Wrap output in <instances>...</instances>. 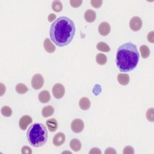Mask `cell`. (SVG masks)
<instances>
[{"label":"cell","mask_w":154,"mask_h":154,"mask_svg":"<svg viewBox=\"0 0 154 154\" xmlns=\"http://www.w3.org/2000/svg\"><path fill=\"white\" fill-rule=\"evenodd\" d=\"M75 34L73 21L66 16L57 19L52 24L49 31L51 40L56 46L63 47L72 42Z\"/></svg>","instance_id":"6da1fadb"},{"label":"cell","mask_w":154,"mask_h":154,"mask_svg":"<svg viewBox=\"0 0 154 154\" xmlns=\"http://www.w3.org/2000/svg\"><path fill=\"white\" fill-rule=\"evenodd\" d=\"M140 60V53L133 42H126L118 48L116 63L120 72H129L137 68Z\"/></svg>","instance_id":"7a4b0ae2"},{"label":"cell","mask_w":154,"mask_h":154,"mask_svg":"<svg viewBox=\"0 0 154 154\" xmlns=\"http://www.w3.org/2000/svg\"><path fill=\"white\" fill-rule=\"evenodd\" d=\"M26 135L29 143L34 147L42 146L48 140L46 127L40 123H35L29 126Z\"/></svg>","instance_id":"3957f363"},{"label":"cell","mask_w":154,"mask_h":154,"mask_svg":"<svg viewBox=\"0 0 154 154\" xmlns=\"http://www.w3.org/2000/svg\"><path fill=\"white\" fill-rule=\"evenodd\" d=\"M53 94L57 100L62 99L65 95V87L61 83H56L53 87Z\"/></svg>","instance_id":"277c9868"},{"label":"cell","mask_w":154,"mask_h":154,"mask_svg":"<svg viewBox=\"0 0 154 154\" xmlns=\"http://www.w3.org/2000/svg\"><path fill=\"white\" fill-rule=\"evenodd\" d=\"M32 87L34 89L37 90L39 89L43 86L44 85V78L41 74H35L33 75L32 79Z\"/></svg>","instance_id":"5b68a950"},{"label":"cell","mask_w":154,"mask_h":154,"mask_svg":"<svg viewBox=\"0 0 154 154\" xmlns=\"http://www.w3.org/2000/svg\"><path fill=\"white\" fill-rule=\"evenodd\" d=\"M143 26V20L138 16H134L130 21V27L133 31H140Z\"/></svg>","instance_id":"8992f818"},{"label":"cell","mask_w":154,"mask_h":154,"mask_svg":"<svg viewBox=\"0 0 154 154\" xmlns=\"http://www.w3.org/2000/svg\"><path fill=\"white\" fill-rule=\"evenodd\" d=\"M71 130L75 133H81L84 130V123L81 119H75L71 123Z\"/></svg>","instance_id":"52a82bcc"},{"label":"cell","mask_w":154,"mask_h":154,"mask_svg":"<svg viewBox=\"0 0 154 154\" xmlns=\"http://www.w3.org/2000/svg\"><path fill=\"white\" fill-rule=\"evenodd\" d=\"M32 122V119L31 116L28 115L23 116L19 119V127L22 130H26L28 128V126L31 124Z\"/></svg>","instance_id":"ba28073f"},{"label":"cell","mask_w":154,"mask_h":154,"mask_svg":"<svg viewBox=\"0 0 154 154\" xmlns=\"http://www.w3.org/2000/svg\"><path fill=\"white\" fill-rule=\"evenodd\" d=\"M110 25L109 24L106 22H103L100 24L98 27V32L100 34L103 36H106V35H108L110 32Z\"/></svg>","instance_id":"9c48e42d"},{"label":"cell","mask_w":154,"mask_h":154,"mask_svg":"<svg viewBox=\"0 0 154 154\" xmlns=\"http://www.w3.org/2000/svg\"><path fill=\"white\" fill-rule=\"evenodd\" d=\"M66 141V137L65 134L63 133H58L55 135V137H53V143L56 146H60L63 145Z\"/></svg>","instance_id":"30bf717a"},{"label":"cell","mask_w":154,"mask_h":154,"mask_svg":"<svg viewBox=\"0 0 154 154\" xmlns=\"http://www.w3.org/2000/svg\"><path fill=\"white\" fill-rule=\"evenodd\" d=\"M43 46L45 50L49 53H53L56 51V46H54V44L51 42L49 38H46L43 42Z\"/></svg>","instance_id":"8fae6325"},{"label":"cell","mask_w":154,"mask_h":154,"mask_svg":"<svg viewBox=\"0 0 154 154\" xmlns=\"http://www.w3.org/2000/svg\"><path fill=\"white\" fill-rule=\"evenodd\" d=\"M85 20L87 23H93L96 19V13L95 11L92 10V9H88L86 11L84 14Z\"/></svg>","instance_id":"7c38bea8"},{"label":"cell","mask_w":154,"mask_h":154,"mask_svg":"<svg viewBox=\"0 0 154 154\" xmlns=\"http://www.w3.org/2000/svg\"><path fill=\"white\" fill-rule=\"evenodd\" d=\"M117 80L122 86H126L130 82V75L127 73H119L117 75Z\"/></svg>","instance_id":"4fadbf2b"},{"label":"cell","mask_w":154,"mask_h":154,"mask_svg":"<svg viewBox=\"0 0 154 154\" xmlns=\"http://www.w3.org/2000/svg\"><path fill=\"white\" fill-rule=\"evenodd\" d=\"M51 99L50 93L47 90H43L40 93H38V100L42 103H46L49 102Z\"/></svg>","instance_id":"5bb4252c"},{"label":"cell","mask_w":154,"mask_h":154,"mask_svg":"<svg viewBox=\"0 0 154 154\" xmlns=\"http://www.w3.org/2000/svg\"><path fill=\"white\" fill-rule=\"evenodd\" d=\"M79 105L81 109H82V110H87V109L90 108L91 103H90V100L87 97H82L79 100Z\"/></svg>","instance_id":"9a60e30c"},{"label":"cell","mask_w":154,"mask_h":154,"mask_svg":"<svg viewBox=\"0 0 154 154\" xmlns=\"http://www.w3.org/2000/svg\"><path fill=\"white\" fill-rule=\"evenodd\" d=\"M46 126L50 132H55L58 129V122L56 119H49L46 121Z\"/></svg>","instance_id":"2e32d148"},{"label":"cell","mask_w":154,"mask_h":154,"mask_svg":"<svg viewBox=\"0 0 154 154\" xmlns=\"http://www.w3.org/2000/svg\"><path fill=\"white\" fill-rule=\"evenodd\" d=\"M69 146L75 152H79L82 148V143L78 139H72L69 143Z\"/></svg>","instance_id":"e0dca14e"},{"label":"cell","mask_w":154,"mask_h":154,"mask_svg":"<svg viewBox=\"0 0 154 154\" xmlns=\"http://www.w3.org/2000/svg\"><path fill=\"white\" fill-rule=\"evenodd\" d=\"M54 111L55 109L54 108H53V106H47L44 107V108L42 109V116L45 118L49 117V116H51L54 113Z\"/></svg>","instance_id":"ac0fdd59"},{"label":"cell","mask_w":154,"mask_h":154,"mask_svg":"<svg viewBox=\"0 0 154 154\" xmlns=\"http://www.w3.org/2000/svg\"><path fill=\"white\" fill-rule=\"evenodd\" d=\"M140 54L142 56V57L143 59H146L150 55V50H149V47L146 45H142V46L140 47Z\"/></svg>","instance_id":"d6986e66"},{"label":"cell","mask_w":154,"mask_h":154,"mask_svg":"<svg viewBox=\"0 0 154 154\" xmlns=\"http://www.w3.org/2000/svg\"><path fill=\"white\" fill-rule=\"evenodd\" d=\"M96 60L99 65H105L107 63V56L103 53H99L96 55Z\"/></svg>","instance_id":"ffe728a7"},{"label":"cell","mask_w":154,"mask_h":154,"mask_svg":"<svg viewBox=\"0 0 154 154\" xmlns=\"http://www.w3.org/2000/svg\"><path fill=\"white\" fill-rule=\"evenodd\" d=\"M96 49H98L99 51L101 52H105V53H108L110 51V47L107 45L106 42H100L96 45Z\"/></svg>","instance_id":"44dd1931"},{"label":"cell","mask_w":154,"mask_h":154,"mask_svg":"<svg viewBox=\"0 0 154 154\" xmlns=\"http://www.w3.org/2000/svg\"><path fill=\"white\" fill-rule=\"evenodd\" d=\"M16 90L19 94H25V93H26L28 92L29 89L23 83H18L16 86Z\"/></svg>","instance_id":"7402d4cb"},{"label":"cell","mask_w":154,"mask_h":154,"mask_svg":"<svg viewBox=\"0 0 154 154\" xmlns=\"http://www.w3.org/2000/svg\"><path fill=\"white\" fill-rule=\"evenodd\" d=\"M52 8L55 12H60L63 10V4L59 0H55L52 3Z\"/></svg>","instance_id":"603a6c76"},{"label":"cell","mask_w":154,"mask_h":154,"mask_svg":"<svg viewBox=\"0 0 154 154\" xmlns=\"http://www.w3.org/2000/svg\"><path fill=\"white\" fill-rule=\"evenodd\" d=\"M1 112H2V115L4 116H5V117H9V116H12V109H11L9 106H3L2 109H1Z\"/></svg>","instance_id":"cb8c5ba5"},{"label":"cell","mask_w":154,"mask_h":154,"mask_svg":"<svg viewBox=\"0 0 154 154\" xmlns=\"http://www.w3.org/2000/svg\"><path fill=\"white\" fill-rule=\"evenodd\" d=\"M154 109L150 108L147 110L146 114V119H148V121L149 122H153L154 121Z\"/></svg>","instance_id":"d4e9b609"},{"label":"cell","mask_w":154,"mask_h":154,"mask_svg":"<svg viewBox=\"0 0 154 154\" xmlns=\"http://www.w3.org/2000/svg\"><path fill=\"white\" fill-rule=\"evenodd\" d=\"M91 5L93 7L96 8V9H99L102 6L103 2V0H92L91 2Z\"/></svg>","instance_id":"484cf974"},{"label":"cell","mask_w":154,"mask_h":154,"mask_svg":"<svg viewBox=\"0 0 154 154\" xmlns=\"http://www.w3.org/2000/svg\"><path fill=\"white\" fill-rule=\"evenodd\" d=\"M69 3L72 7L78 8L82 4V0H70Z\"/></svg>","instance_id":"4316f807"},{"label":"cell","mask_w":154,"mask_h":154,"mask_svg":"<svg viewBox=\"0 0 154 154\" xmlns=\"http://www.w3.org/2000/svg\"><path fill=\"white\" fill-rule=\"evenodd\" d=\"M123 152L124 154H133L134 153V149L130 146H127L124 148Z\"/></svg>","instance_id":"83f0119b"},{"label":"cell","mask_w":154,"mask_h":154,"mask_svg":"<svg viewBox=\"0 0 154 154\" xmlns=\"http://www.w3.org/2000/svg\"><path fill=\"white\" fill-rule=\"evenodd\" d=\"M21 152L23 154H32V149H30L29 147L23 146V148H22Z\"/></svg>","instance_id":"f1b7e54d"},{"label":"cell","mask_w":154,"mask_h":154,"mask_svg":"<svg viewBox=\"0 0 154 154\" xmlns=\"http://www.w3.org/2000/svg\"><path fill=\"white\" fill-rule=\"evenodd\" d=\"M154 32L152 31L150 32L149 34H148V35H147V40L149 41L150 43H153L154 42Z\"/></svg>","instance_id":"f546056e"},{"label":"cell","mask_w":154,"mask_h":154,"mask_svg":"<svg viewBox=\"0 0 154 154\" xmlns=\"http://www.w3.org/2000/svg\"><path fill=\"white\" fill-rule=\"evenodd\" d=\"M89 154H101L102 152L99 148H96V147H94V148H92L90 149V151L89 152Z\"/></svg>","instance_id":"4dcf8cb0"},{"label":"cell","mask_w":154,"mask_h":154,"mask_svg":"<svg viewBox=\"0 0 154 154\" xmlns=\"http://www.w3.org/2000/svg\"><path fill=\"white\" fill-rule=\"evenodd\" d=\"M105 153L106 154H109V153L116 154V151L115 149L112 148V147H109V148H107V149H106Z\"/></svg>","instance_id":"1f68e13d"},{"label":"cell","mask_w":154,"mask_h":154,"mask_svg":"<svg viewBox=\"0 0 154 154\" xmlns=\"http://www.w3.org/2000/svg\"><path fill=\"white\" fill-rule=\"evenodd\" d=\"M56 15L51 13V14H49V16H48V20H49V22H53L55 19H56Z\"/></svg>","instance_id":"d6a6232c"},{"label":"cell","mask_w":154,"mask_h":154,"mask_svg":"<svg viewBox=\"0 0 154 154\" xmlns=\"http://www.w3.org/2000/svg\"><path fill=\"white\" fill-rule=\"evenodd\" d=\"M0 86H1V93H0V96H3L4 93H5V86H4L3 83H1V84H0Z\"/></svg>","instance_id":"836d02e7"}]
</instances>
